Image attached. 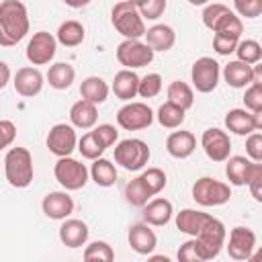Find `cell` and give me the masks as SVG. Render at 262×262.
I'll return each instance as SVG.
<instances>
[{
	"mask_svg": "<svg viewBox=\"0 0 262 262\" xmlns=\"http://www.w3.org/2000/svg\"><path fill=\"white\" fill-rule=\"evenodd\" d=\"M68 6H72V8H82V6H88L92 0H63Z\"/></svg>",
	"mask_w": 262,
	"mask_h": 262,
	"instance_id": "816d5d0a",
	"label": "cell"
},
{
	"mask_svg": "<svg viewBox=\"0 0 262 262\" xmlns=\"http://www.w3.org/2000/svg\"><path fill=\"white\" fill-rule=\"evenodd\" d=\"M127 2H131V4H133V6H137V8L143 4V0H127Z\"/></svg>",
	"mask_w": 262,
	"mask_h": 262,
	"instance_id": "db71d44e",
	"label": "cell"
},
{
	"mask_svg": "<svg viewBox=\"0 0 262 262\" xmlns=\"http://www.w3.org/2000/svg\"><path fill=\"white\" fill-rule=\"evenodd\" d=\"M227 10H229V8H227L225 4H219V2L207 4V8L203 10V23H205V27L211 29V27L217 23V18H219L223 12H227Z\"/></svg>",
	"mask_w": 262,
	"mask_h": 262,
	"instance_id": "f6af8a7d",
	"label": "cell"
},
{
	"mask_svg": "<svg viewBox=\"0 0 262 262\" xmlns=\"http://www.w3.org/2000/svg\"><path fill=\"white\" fill-rule=\"evenodd\" d=\"M178 260H182V262H199V256H196V250H194V237L180 246Z\"/></svg>",
	"mask_w": 262,
	"mask_h": 262,
	"instance_id": "681fc988",
	"label": "cell"
},
{
	"mask_svg": "<svg viewBox=\"0 0 262 262\" xmlns=\"http://www.w3.org/2000/svg\"><path fill=\"white\" fill-rule=\"evenodd\" d=\"M225 127L235 135H250L262 129V111L250 113L246 108H231L225 115Z\"/></svg>",
	"mask_w": 262,
	"mask_h": 262,
	"instance_id": "5bb4252c",
	"label": "cell"
},
{
	"mask_svg": "<svg viewBox=\"0 0 262 262\" xmlns=\"http://www.w3.org/2000/svg\"><path fill=\"white\" fill-rule=\"evenodd\" d=\"M92 133L96 135V139L102 143V147H104V149H106V147H111V145L119 139V131H117L113 125H108V123L98 125L96 129H92Z\"/></svg>",
	"mask_w": 262,
	"mask_h": 262,
	"instance_id": "7bdbcfd3",
	"label": "cell"
},
{
	"mask_svg": "<svg viewBox=\"0 0 262 262\" xmlns=\"http://www.w3.org/2000/svg\"><path fill=\"white\" fill-rule=\"evenodd\" d=\"M219 63L213 59V57H199L194 63H192V70H190V80H192V86L207 94V92H213L217 88V82H219Z\"/></svg>",
	"mask_w": 262,
	"mask_h": 262,
	"instance_id": "30bf717a",
	"label": "cell"
},
{
	"mask_svg": "<svg viewBox=\"0 0 262 262\" xmlns=\"http://www.w3.org/2000/svg\"><path fill=\"white\" fill-rule=\"evenodd\" d=\"M156 244H158V237L156 233L149 229L147 223H135L129 227V246L141 254V256H149L154 250H156Z\"/></svg>",
	"mask_w": 262,
	"mask_h": 262,
	"instance_id": "ffe728a7",
	"label": "cell"
},
{
	"mask_svg": "<svg viewBox=\"0 0 262 262\" xmlns=\"http://www.w3.org/2000/svg\"><path fill=\"white\" fill-rule=\"evenodd\" d=\"M74 78H76V70H74V66H70V63H66V61L53 63V66L49 68V72H47V82H49V86L55 88V90H66V88H70L72 82H74Z\"/></svg>",
	"mask_w": 262,
	"mask_h": 262,
	"instance_id": "f546056e",
	"label": "cell"
},
{
	"mask_svg": "<svg viewBox=\"0 0 262 262\" xmlns=\"http://www.w3.org/2000/svg\"><path fill=\"white\" fill-rule=\"evenodd\" d=\"M256 248V233L250 227H233L227 242V254L233 260H250Z\"/></svg>",
	"mask_w": 262,
	"mask_h": 262,
	"instance_id": "9a60e30c",
	"label": "cell"
},
{
	"mask_svg": "<svg viewBox=\"0 0 262 262\" xmlns=\"http://www.w3.org/2000/svg\"><path fill=\"white\" fill-rule=\"evenodd\" d=\"M201 145L207 154L209 160L213 162H225L231 154V141H229V135L217 127L213 129H207L201 137Z\"/></svg>",
	"mask_w": 262,
	"mask_h": 262,
	"instance_id": "4fadbf2b",
	"label": "cell"
},
{
	"mask_svg": "<svg viewBox=\"0 0 262 262\" xmlns=\"http://www.w3.org/2000/svg\"><path fill=\"white\" fill-rule=\"evenodd\" d=\"M84 35H86V31H84V25L82 23H78V20H66V23L59 25L55 39H57V43H61L66 47H76V45H80L84 41Z\"/></svg>",
	"mask_w": 262,
	"mask_h": 262,
	"instance_id": "4dcf8cb0",
	"label": "cell"
},
{
	"mask_svg": "<svg viewBox=\"0 0 262 262\" xmlns=\"http://www.w3.org/2000/svg\"><path fill=\"white\" fill-rule=\"evenodd\" d=\"M235 53H237V59L244 61V63H258L262 59V45L254 39H244V41H237L235 45Z\"/></svg>",
	"mask_w": 262,
	"mask_h": 262,
	"instance_id": "e575fe53",
	"label": "cell"
},
{
	"mask_svg": "<svg viewBox=\"0 0 262 262\" xmlns=\"http://www.w3.org/2000/svg\"><path fill=\"white\" fill-rule=\"evenodd\" d=\"M53 174H55V180L66 190H80L88 182V168L82 162H78L70 156H63V158L57 160V164L53 168Z\"/></svg>",
	"mask_w": 262,
	"mask_h": 262,
	"instance_id": "52a82bcc",
	"label": "cell"
},
{
	"mask_svg": "<svg viewBox=\"0 0 262 262\" xmlns=\"http://www.w3.org/2000/svg\"><path fill=\"white\" fill-rule=\"evenodd\" d=\"M160 90H162V76L160 74H147V76L139 78L137 94L141 98H154L160 94Z\"/></svg>",
	"mask_w": 262,
	"mask_h": 262,
	"instance_id": "74e56055",
	"label": "cell"
},
{
	"mask_svg": "<svg viewBox=\"0 0 262 262\" xmlns=\"http://www.w3.org/2000/svg\"><path fill=\"white\" fill-rule=\"evenodd\" d=\"M137 86H139V76L133 70H121L115 74L113 80V92L121 100H131L137 96Z\"/></svg>",
	"mask_w": 262,
	"mask_h": 262,
	"instance_id": "d4e9b609",
	"label": "cell"
},
{
	"mask_svg": "<svg viewBox=\"0 0 262 262\" xmlns=\"http://www.w3.org/2000/svg\"><path fill=\"white\" fill-rule=\"evenodd\" d=\"M88 174L92 176V180L98 184V186H113L115 182H117V168H115V164L111 162V160H106V158H96V160H92V168L88 170Z\"/></svg>",
	"mask_w": 262,
	"mask_h": 262,
	"instance_id": "f1b7e54d",
	"label": "cell"
},
{
	"mask_svg": "<svg viewBox=\"0 0 262 262\" xmlns=\"http://www.w3.org/2000/svg\"><path fill=\"white\" fill-rule=\"evenodd\" d=\"M223 244H225V225L217 217L211 215L207 225L194 235V250H196L199 262L217 258Z\"/></svg>",
	"mask_w": 262,
	"mask_h": 262,
	"instance_id": "3957f363",
	"label": "cell"
},
{
	"mask_svg": "<svg viewBox=\"0 0 262 262\" xmlns=\"http://www.w3.org/2000/svg\"><path fill=\"white\" fill-rule=\"evenodd\" d=\"M246 151L252 162H262V133L252 131L246 139Z\"/></svg>",
	"mask_w": 262,
	"mask_h": 262,
	"instance_id": "ee69618b",
	"label": "cell"
},
{
	"mask_svg": "<svg viewBox=\"0 0 262 262\" xmlns=\"http://www.w3.org/2000/svg\"><path fill=\"white\" fill-rule=\"evenodd\" d=\"M168 102H174V104H178V106L184 108V111L190 108L192 102H194L192 88H190L186 82H182V80L170 82V86H168Z\"/></svg>",
	"mask_w": 262,
	"mask_h": 262,
	"instance_id": "d6a6232c",
	"label": "cell"
},
{
	"mask_svg": "<svg viewBox=\"0 0 262 262\" xmlns=\"http://www.w3.org/2000/svg\"><path fill=\"white\" fill-rule=\"evenodd\" d=\"M55 49H57V39L47 31H37L27 45V59L33 66H45L53 59Z\"/></svg>",
	"mask_w": 262,
	"mask_h": 262,
	"instance_id": "8fae6325",
	"label": "cell"
},
{
	"mask_svg": "<svg viewBox=\"0 0 262 262\" xmlns=\"http://www.w3.org/2000/svg\"><path fill=\"white\" fill-rule=\"evenodd\" d=\"M16 137V127L12 121H0V149L8 147Z\"/></svg>",
	"mask_w": 262,
	"mask_h": 262,
	"instance_id": "7dc6e473",
	"label": "cell"
},
{
	"mask_svg": "<svg viewBox=\"0 0 262 262\" xmlns=\"http://www.w3.org/2000/svg\"><path fill=\"white\" fill-rule=\"evenodd\" d=\"M225 174H227V180L235 186H244L248 184V180L252 178V174L256 172L258 166H262L260 162H252L250 158L246 156H229L225 160Z\"/></svg>",
	"mask_w": 262,
	"mask_h": 262,
	"instance_id": "e0dca14e",
	"label": "cell"
},
{
	"mask_svg": "<svg viewBox=\"0 0 262 262\" xmlns=\"http://www.w3.org/2000/svg\"><path fill=\"white\" fill-rule=\"evenodd\" d=\"M143 37H145V43L154 51H168V49H172V45L176 41V33L168 25H154V27L145 29Z\"/></svg>",
	"mask_w": 262,
	"mask_h": 262,
	"instance_id": "cb8c5ba5",
	"label": "cell"
},
{
	"mask_svg": "<svg viewBox=\"0 0 262 262\" xmlns=\"http://www.w3.org/2000/svg\"><path fill=\"white\" fill-rule=\"evenodd\" d=\"M88 225L80 219H63L61 227H59V239L63 246L68 248H82L88 242Z\"/></svg>",
	"mask_w": 262,
	"mask_h": 262,
	"instance_id": "d6986e66",
	"label": "cell"
},
{
	"mask_svg": "<svg viewBox=\"0 0 262 262\" xmlns=\"http://www.w3.org/2000/svg\"><path fill=\"white\" fill-rule=\"evenodd\" d=\"M239 39H231V37H223V35H215L213 37V49L219 53V55H229L235 51V45H237Z\"/></svg>",
	"mask_w": 262,
	"mask_h": 262,
	"instance_id": "bcb514c9",
	"label": "cell"
},
{
	"mask_svg": "<svg viewBox=\"0 0 262 262\" xmlns=\"http://www.w3.org/2000/svg\"><path fill=\"white\" fill-rule=\"evenodd\" d=\"M141 178L145 180V184L149 186V190L154 192V196H156V194L166 186V182H168L164 170H160V168H147V170L141 174Z\"/></svg>",
	"mask_w": 262,
	"mask_h": 262,
	"instance_id": "ab89813d",
	"label": "cell"
},
{
	"mask_svg": "<svg viewBox=\"0 0 262 262\" xmlns=\"http://www.w3.org/2000/svg\"><path fill=\"white\" fill-rule=\"evenodd\" d=\"M184 108H180L178 104L174 102H164L160 108H158V123L166 129H176L184 123Z\"/></svg>",
	"mask_w": 262,
	"mask_h": 262,
	"instance_id": "836d02e7",
	"label": "cell"
},
{
	"mask_svg": "<svg viewBox=\"0 0 262 262\" xmlns=\"http://www.w3.org/2000/svg\"><path fill=\"white\" fill-rule=\"evenodd\" d=\"M154 53L156 51L147 43H141L139 39H125L117 47V59L127 70H135V68H143L151 63Z\"/></svg>",
	"mask_w": 262,
	"mask_h": 262,
	"instance_id": "ba28073f",
	"label": "cell"
},
{
	"mask_svg": "<svg viewBox=\"0 0 262 262\" xmlns=\"http://www.w3.org/2000/svg\"><path fill=\"white\" fill-rule=\"evenodd\" d=\"M84 260L86 262H92V260H96V262H113L115 260V252H113V248L106 242L96 239V242H92V244L86 246Z\"/></svg>",
	"mask_w": 262,
	"mask_h": 262,
	"instance_id": "8d00e7d4",
	"label": "cell"
},
{
	"mask_svg": "<svg viewBox=\"0 0 262 262\" xmlns=\"http://www.w3.org/2000/svg\"><path fill=\"white\" fill-rule=\"evenodd\" d=\"M111 23L113 27L125 37V39H141L145 35V23L143 16L139 14L137 6H133L127 0H121L113 6L111 12Z\"/></svg>",
	"mask_w": 262,
	"mask_h": 262,
	"instance_id": "277c9868",
	"label": "cell"
},
{
	"mask_svg": "<svg viewBox=\"0 0 262 262\" xmlns=\"http://www.w3.org/2000/svg\"><path fill=\"white\" fill-rule=\"evenodd\" d=\"M4 174L10 186L27 188L33 182V156L27 147H10L4 156Z\"/></svg>",
	"mask_w": 262,
	"mask_h": 262,
	"instance_id": "7a4b0ae2",
	"label": "cell"
},
{
	"mask_svg": "<svg viewBox=\"0 0 262 262\" xmlns=\"http://www.w3.org/2000/svg\"><path fill=\"white\" fill-rule=\"evenodd\" d=\"M229 196H231V188H229V184H225L221 180L203 176L192 184V199H194V203H199L203 207L225 205L229 201Z\"/></svg>",
	"mask_w": 262,
	"mask_h": 262,
	"instance_id": "8992f818",
	"label": "cell"
},
{
	"mask_svg": "<svg viewBox=\"0 0 262 262\" xmlns=\"http://www.w3.org/2000/svg\"><path fill=\"white\" fill-rule=\"evenodd\" d=\"M194 147H196V137L190 131H174L166 139V151L176 160L188 158L194 151Z\"/></svg>",
	"mask_w": 262,
	"mask_h": 262,
	"instance_id": "7402d4cb",
	"label": "cell"
},
{
	"mask_svg": "<svg viewBox=\"0 0 262 262\" xmlns=\"http://www.w3.org/2000/svg\"><path fill=\"white\" fill-rule=\"evenodd\" d=\"M43 88V74L37 68H20L14 74V90L25 96V98H33L41 92Z\"/></svg>",
	"mask_w": 262,
	"mask_h": 262,
	"instance_id": "ac0fdd59",
	"label": "cell"
},
{
	"mask_svg": "<svg viewBox=\"0 0 262 262\" xmlns=\"http://www.w3.org/2000/svg\"><path fill=\"white\" fill-rule=\"evenodd\" d=\"M211 219L209 213H203V211H196V209H182L178 215H176V227L182 231V233H188V235H196L205 225L207 221Z\"/></svg>",
	"mask_w": 262,
	"mask_h": 262,
	"instance_id": "4316f807",
	"label": "cell"
},
{
	"mask_svg": "<svg viewBox=\"0 0 262 262\" xmlns=\"http://www.w3.org/2000/svg\"><path fill=\"white\" fill-rule=\"evenodd\" d=\"M192 6H203V4H209V0H188Z\"/></svg>",
	"mask_w": 262,
	"mask_h": 262,
	"instance_id": "f5cc1de1",
	"label": "cell"
},
{
	"mask_svg": "<svg viewBox=\"0 0 262 262\" xmlns=\"http://www.w3.org/2000/svg\"><path fill=\"white\" fill-rule=\"evenodd\" d=\"M223 78L231 88H246L254 82V66L244 63L239 59L229 61L223 68Z\"/></svg>",
	"mask_w": 262,
	"mask_h": 262,
	"instance_id": "603a6c76",
	"label": "cell"
},
{
	"mask_svg": "<svg viewBox=\"0 0 262 262\" xmlns=\"http://www.w3.org/2000/svg\"><path fill=\"white\" fill-rule=\"evenodd\" d=\"M8 80H10V68L4 61H0V90L8 84Z\"/></svg>",
	"mask_w": 262,
	"mask_h": 262,
	"instance_id": "f907efd6",
	"label": "cell"
},
{
	"mask_svg": "<svg viewBox=\"0 0 262 262\" xmlns=\"http://www.w3.org/2000/svg\"><path fill=\"white\" fill-rule=\"evenodd\" d=\"M29 33V12L20 0L0 2V45L12 47Z\"/></svg>",
	"mask_w": 262,
	"mask_h": 262,
	"instance_id": "6da1fadb",
	"label": "cell"
},
{
	"mask_svg": "<svg viewBox=\"0 0 262 262\" xmlns=\"http://www.w3.org/2000/svg\"><path fill=\"white\" fill-rule=\"evenodd\" d=\"M151 196H154V192L149 190V186L145 184V180L141 178V174L137 178H133L131 182H127V186H125V199L133 207H143Z\"/></svg>",
	"mask_w": 262,
	"mask_h": 262,
	"instance_id": "1f68e13d",
	"label": "cell"
},
{
	"mask_svg": "<svg viewBox=\"0 0 262 262\" xmlns=\"http://www.w3.org/2000/svg\"><path fill=\"white\" fill-rule=\"evenodd\" d=\"M115 162L125 170H141L149 162V147L141 139H123L115 145Z\"/></svg>",
	"mask_w": 262,
	"mask_h": 262,
	"instance_id": "5b68a950",
	"label": "cell"
},
{
	"mask_svg": "<svg viewBox=\"0 0 262 262\" xmlns=\"http://www.w3.org/2000/svg\"><path fill=\"white\" fill-rule=\"evenodd\" d=\"M78 145V137L74 131V125H66V123H57L49 129L47 133V147L53 156L63 158L70 156Z\"/></svg>",
	"mask_w": 262,
	"mask_h": 262,
	"instance_id": "7c38bea8",
	"label": "cell"
},
{
	"mask_svg": "<svg viewBox=\"0 0 262 262\" xmlns=\"http://www.w3.org/2000/svg\"><path fill=\"white\" fill-rule=\"evenodd\" d=\"M233 6L246 18H256L262 14V0H233Z\"/></svg>",
	"mask_w": 262,
	"mask_h": 262,
	"instance_id": "b9f144b4",
	"label": "cell"
},
{
	"mask_svg": "<svg viewBox=\"0 0 262 262\" xmlns=\"http://www.w3.org/2000/svg\"><path fill=\"white\" fill-rule=\"evenodd\" d=\"M172 213H174L172 203L168 199H162V196L151 199L143 205V221L147 225H156V227L166 225L172 219Z\"/></svg>",
	"mask_w": 262,
	"mask_h": 262,
	"instance_id": "44dd1931",
	"label": "cell"
},
{
	"mask_svg": "<svg viewBox=\"0 0 262 262\" xmlns=\"http://www.w3.org/2000/svg\"><path fill=\"white\" fill-rule=\"evenodd\" d=\"M70 121L74 127L78 129H90L96 125L98 121V111H96V104L88 102V100H78L72 104L70 108Z\"/></svg>",
	"mask_w": 262,
	"mask_h": 262,
	"instance_id": "484cf974",
	"label": "cell"
},
{
	"mask_svg": "<svg viewBox=\"0 0 262 262\" xmlns=\"http://www.w3.org/2000/svg\"><path fill=\"white\" fill-rule=\"evenodd\" d=\"M137 10H139V14H141L143 18L156 20V18H160V16L164 14V10H166V0H143V4H141Z\"/></svg>",
	"mask_w": 262,
	"mask_h": 262,
	"instance_id": "60d3db41",
	"label": "cell"
},
{
	"mask_svg": "<svg viewBox=\"0 0 262 262\" xmlns=\"http://www.w3.org/2000/svg\"><path fill=\"white\" fill-rule=\"evenodd\" d=\"M244 104H246V111H250V113H260L262 111V82H252L246 88Z\"/></svg>",
	"mask_w": 262,
	"mask_h": 262,
	"instance_id": "f35d334b",
	"label": "cell"
},
{
	"mask_svg": "<svg viewBox=\"0 0 262 262\" xmlns=\"http://www.w3.org/2000/svg\"><path fill=\"white\" fill-rule=\"evenodd\" d=\"M76 149L86 158V160H96V158H100L102 154H104V147H102V143L96 139V135L92 133V131H88V133H84L80 139H78V145H76Z\"/></svg>",
	"mask_w": 262,
	"mask_h": 262,
	"instance_id": "d590c367",
	"label": "cell"
},
{
	"mask_svg": "<svg viewBox=\"0 0 262 262\" xmlns=\"http://www.w3.org/2000/svg\"><path fill=\"white\" fill-rule=\"evenodd\" d=\"M41 209L49 219L61 221L74 213V199L66 190H53V192H47L43 196Z\"/></svg>",
	"mask_w": 262,
	"mask_h": 262,
	"instance_id": "2e32d148",
	"label": "cell"
},
{
	"mask_svg": "<svg viewBox=\"0 0 262 262\" xmlns=\"http://www.w3.org/2000/svg\"><path fill=\"white\" fill-rule=\"evenodd\" d=\"M80 94L84 100H88L92 104H102L108 96V84L98 76H88L80 84Z\"/></svg>",
	"mask_w": 262,
	"mask_h": 262,
	"instance_id": "83f0119b",
	"label": "cell"
},
{
	"mask_svg": "<svg viewBox=\"0 0 262 262\" xmlns=\"http://www.w3.org/2000/svg\"><path fill=\"white\" fill-rule=\"evenodd\" d=\"M154 121V111L145 102H127L117 111V123L125 131L147 129Z\"/></svg>",
	"mask_w": 262,
	"mask_h": 262,
	"instance_id": "9c48e42d",
	"label": "cell"
},
{
	"mask_svg": "<svg viewBox=\"0 0 262 262\" xmlns=\"http://www.w3.org/2000/svg\"><path fill=\"white\" fill-rule=\"evenodd\" d=\"M248 186H250V192L252 196L260 203L262 201V166L256 168V172L252 174V178L248 180Z\"/></svg>",
	"mask_w": 262,
	"mask_h": 262,
	"instance_id": "c3c4849f",
	"label": "cell"
}]
</instances>
